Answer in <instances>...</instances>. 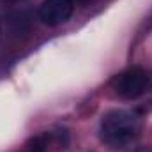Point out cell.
Segmentation results:
<instances>
[{
  "label": "cell",
  "mask_w": 152,
  "mask_h": 152,
  "mask_svg": "<svg viewBox=\"0 0 152 152\" xmlns=\"http://www.w3.org/2000/svg\"><path fill=\"white\" fill-rule=\"evenodd\" d=\"M143 120L131 110H112L103 115L99 126L101 140L112 149H129L136 145L142 134Z\"/></svg>",
  "instance_id": "cell-1"
},
{
  "label": "cell",
  "mask_w": 152,
  "mask_h": 152,
  "mask_svg": "<svg viewBox=\"0 0 152 152\" xmlns=\"http://www.w3.org/2000/svg\"><path fill=\"white\" fill-rule=\"evenodd\" d=\"M151 76L142 67H129V69L118 73L117 76H113V80L110 83L112 90L122 99H136V97L143 96L151 88Z\"/></svg>",
  "instance_id": "cell-2"
},
{
  "label": "cell",
  "mask_w": 152,
  "mask_h": 152,
  "mask_svg": "<svg viewBox=\"0 0 152 152\" xmlns=\"http://www.w3.org/2000/svg\"><path fill=\"white\" fill-rule=\"evenodd\" d=\"M75 0H42L37 9V18L46 27H58L71 20Z\"/></svg>",
  "instance_id": "cell-3"
},
{
  "label": "cell",
  "mask_w": 152,
  "mask_h": 152,
  "mask_svg": "<svg viewBox=\"0 0 152 152\" xmlns=\"http://www.w3.org/2000/svg\"><path fill=\"white\" fill-rule=\"evenodd\" d=\"M46 151H48V138L44 134H41L36 140H32V143L28 145V149L25 152H46Z\"/></svg>",
  "instance_id": "cell-4"
},
{
  "label": "cell",
  "mask_w": 152,
  "mask_h": 152,
  "mask_svg": "<svg viewBox=\"0 0 152 152\" xmlns=\"http://www.w3.org/2000/svg\"><path fill=\"white\" fill-rule=\"evenodd\" d=\"M0 37H2V27H0Z\"/></svg>",
  "instance_id": "cell-5"
},
{
  "label": "cell",
  "mask_w": 152,
  "mask_h": 152,
  "mask_svg": "<svg viewBox=\"0 0 152 152\" xmlns=\"http://www.w3.org/2000/svg\"><path fill=\"white\" fill-rule=\"evenodd\" d=\"M81 2H87V0H81Z\"/></svg>",
  "instance_id": "cell-6"
}]
</instances>
